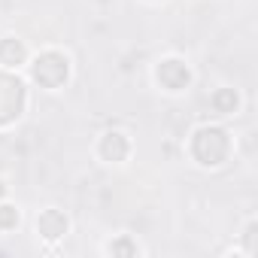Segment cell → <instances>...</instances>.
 <instances>
[{"label": "cell", "instance_id": "cell-1", "mask_svg": "<svg viewBox=\"0 0 258 258\" xmlns=\"http://www.w3.org/2000/svg\"><path fill=\"white\" fill-rule=\"evenodd\" d=\"M191 152L201 164H222L228 155V134L219 127H201L191 140Z\"/></svg>", "mask_w": 258, "mask_h": 258}, {"label": "cell", "instance_id": "cell-2", "mask_svg": "<svg viewBox=\"0 0 258 258\" xmlns=\"http://www.w3.org/2000/svg\"><path fill=\"white\" fill-rule=\"evenodd\" d=\"M25 106V88L19 79L7 76V73H0V124H7L13 121Z\"/></svg>", "mask_w": 258, "mask_h": 258}, {"label": "cell", "instance_id": "cell-3", "mask_svg": "<svg viewBox=\"0 0 258 258\" xmlns=\"http://www.w3.org/2000/svg\"><path fill=\"white\" fill-rule=\"evenodd\" d=\"M34 79L46 88H58L64 79H67V58L58 55V52H46L37 58L34 64Z\"/></svg>", "mask_w": 258, "mask_h": 258}, {"label": "cell", "instance_id": "cell-4", "mask_svg": "<svg viewBox=\"0 0 258 258\" xmlns=\"http://www.w3.org/2000/svg\"><path fill=\"white\" fill-rule=\"evenodd\" d=\"M158 79L170 88V91H179V88H185L188 85V67L182 64V61H164L161 67H158Z\"/></svg>", "mask_w": 258, "mask_h": 258}, {"label": "cell", "instance_id": "cell-5", "mask_svg": "<svg viewBox=\"0 0 258 258\" xmlns=\"http://www.w3.org/2000/svg\"><path fill=\"white\" fill-rule=\"evenodd\" d=\"M37 228H40V234H43V237H49V240H55V237H61V234L67 231V219H64L61 213H55V210H49V213H43V216H40V222H37Z\"/></svg>", "mask_w": 258, "mask_h": 258}, {"label": "cell", "instance_id": "cell-6", "mask_svg": "<svg viewBox=\"0 0 258 258\" xmlns=\"http://www.w3.org/2000/svg\"><path fill=\"white\" fill-rule=\"evenodd\" d=\"M100 152H103V158H109V161H121V158L127 155V140H124L121 134H106L103 143H100Z\"/></svg>", "mask_w": 258, "mask_h": 258}, {"label": "cell", "instance_id": "cell-7", "mask_svg": "<svg viewBox=\"0 0 258 258\" xmlns=\"http://www.w3.org/2000/svg\"><path fill=\"white\" fill-rule=\"evenodd\" d=\"M22 61H25V49H22V43H16V40H4V43H0V64H4V67L22 64Z\"/></svg>", "mask_w": 258, "mask_h": 258}, {"label": "cell", "instance_id": "cell-8", "mask_svg": "<svg viewBox=\"0 0 258 258\" xmlns=\"http://www.w3.org/2000/svg\"><path fill=\"white\" fill-rule=\"evenodd\" d=\"M213 106H216L219 112H234V106H237V94H234L231 88H225V91H219V94L213 97Z\"/></svg>", "mask_w": 258, "mask_h": 258}, {"label": "cell", "instance_id": "cell-9", "mask_svg": "<svg viewBox=\"0 0 258 258\" xmlns=\"http://www.w3.org/2000/svg\"><path fill=\"white\" fill-rule=\"evenodd\" d=\"M19 225V210L16 207H0V228H16Z\"/></svg>", "mask_w": 258, "mask_h": 258}, {"label": "cell", "instance_id": "cell-10", "mask_svg": "<svg viewBox=\"0 0 258 258\" xmlns=\"http://www.w3.org/2000/svg\"><path fill=\"white\" fill-rule=\"evenodd\" d=\"M0 195H4V185H0Z\"/></svg>", "mask_w": 258, "mask_h": 258}]
</instances>
